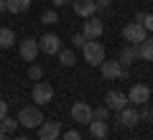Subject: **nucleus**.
I'll list each match as a JSON object with an SVG mask.
<instances>
[{"label":"nucleus","mask_w":153,"mask_h":140,"mask_svg":"<svg viewBox=\"0 0 153 140\" xmlns=\"http://www.w3.org/2000/svg\"><path fill=\"white\" fill-rule=\"evenodd\" d=\"M71 120L79 125H89L92 122V107L87 102H74L71 104Z\"/></svg>","instance_id":"9"},{"label":"nucleus","mask_w":153,"mask_h":140,"mask_svg":"<svg viewBox=\"0 0 153 140\" xmlns=\"http://www.w3.org/2000/svg\"><path fill=\"white\" fill-rule=\"evenodd\" d=\"M123 38H125L128 43H135V46H138L140 41H146V38H148V31L140 26V23L133 21V23H128V26L123 28Z\"/></svg>","instance_id":"5"},{"label":"nucleus","mask_w":153,"mask_h":140,"mask_svg":"<svg viewBox=\"0 0 153 140\" xmlns=\"http://www.w3.org/2000/svg\"><path fill=\"white\" fill-rule=\"evenodd\" d=\"M5 115H8V102H5L3 97H0V120L5 117Z\"/></svg>","instance_id":"29"},{"label":"nucleus","mask_w":153,"mask_h":140,"mask_svg":"<svg viewBox=\"0 0 153 140\" xmlns=\"http://www.w3.org/2000/svg\"><path fill=\"white\" fill-rule=\"evenodd\" d=\"M151 99V87L148 84H133L130 92H128V102L133 104H148Z\"/></svg>","instance_id":"10"},{"label":"nucleus","mask_w":153,"mask_h":140,"mask_svg":"<svg viewBox=\"0 0 153 140\" xmlns=\"http://www.w3.org/2000/svg\"><path fill=\"white\" fill-rule=\"evenodd\" d=\"M146 31H153V13H146V18H143V23H140Z\"/></svg>","instance_id":"26"},{"label":"nucleus","mask_w":153,"mask_h":140,"mask_svg":"<svg viewBox=\"0 0 153 140\" xmlns=\"http://www.w3.org/2000/svg\"><path fill=\"white\" fill-rule=\"evenodd\" d=\"M107 117H110V110L105 107V104H102V107H94V110H92V120H102V122H107Z\"/></svg>","instance_id":"23"},{"label":"nucleus","mask_w":153,"mask_h":140,"mask_svg":"<svg viewBox=\"0 0 153 140\" xmlns=\"http://www.w3.org/2000/svg\"><path fill=\"white\" fill-rule=\"evenodd\" d=\"M82 33L89 38V41H97V38L105 33V23H102V18H97V16L84 18V28H82Z\"/></svg>","instance_id":"7"},{"label":"nucleus","mask_w":153,"mask_h":140,"mask_svg":"<svg viewBox=\"0 0 153 140\" xmlns=\"http://www.w3.org/2000/svg\"><path fill=\"white\" fill-rule=\"evenodd\" d=\"M36 130H38V140H56L61 133V125L59 122H41Z\"/></svg>","instance_id":"13"},{"label":"nucleus","mask_w":153,"mask_h":140,"mask_svg":"<svg viewBox=\"0 0 153 140\" xmlns=\"http://www.w3.org/2000/svg\"><path fill=\"white\" fill-rule=\"evenodd\" d=\"M31 97H33V102L41 107V104H49L51 99H54V87L49 84V81H36L33 84V92H31Z\"/></svg>","instance_id":"3"},{"label":"nucleus","mask_w":153,"mask_h":140,"mask_svg":"<svg viewBox=\"0 0 153 140\" xmlns=\"http://www.w3.org/2000/svg\"><path fill=\"white\" fill-rule=\"evenodd\" d=\"M94 3H97V10H100V8H110L115 0H94Z\"/></svg>","instance_id":"30"},{"label":"nucleus","mask_w":153,"mask_h":140,"mask_svg":"<svg viewBox=\"0 0 153 140\" xmlns=\"http://www.w3.org/2000/svg\"><path fill=\"white\" fill-rule=\"evenodd\" d=\"M71 43H74L76 49H82L84 43H87V36H84V33H76V36H71Z\"/></svg>","instance_id":"25"},{"label":"nucleus","mask_w":153,"mask_h":140,"mask_svg":"<svg viewBox=\"0 0 153 140\" xmlns=\"http://www.w3.org/2000/svg\"><path fill=\"white\" fill-rule=\"evenodd\" d=\"M64 140H82V135L76 133V130H66V133H64Z\"/></svg>","instance_id":"27"},{"label":"nucleus","mask_w":153,"mask_h":140,"mask_svg":"<svg viewBox=\"0 0 153 140\" xmlns=\"http://www.w3.org/2000/svg\"><path fill=\"white\" fill-rule=\"evenodd\" d=\"M59 64L66 66V69H71V66L76 64V54H74L71 49H61V51H59Z\"/></svg>","instance_id":"20"},{"label":"nucleus","mask_w":153,"mask_h":140,"mask_svg":"<svg viewBox=\"0 0 153 140\" xmlns=\"http://www.w3.org/2000/svg\"><path fill=\"white\" fill-rule=\"evenodd\" d=\"M18 51H21V56H23V61H36V56L41 54L38 51V38H23L21 41V46H18Z\"/></svg>","instance_id":"11"},{"label":"nucleus","mask_w":153,"mask_h":140,"mask_svg":"<svg viewBox=\"0 0 153 140\" xmlns=\"http://www.w3.org/2000/svg\"><path fill=\"white\" fill-rule=\"evenodd\" d=\"M117 61H120L123 66H130L133 61H138V46H135V43L125 46V49L120 51V59H117Z\"/></svg>","instance_id":"15"},{"label":"nucleus","mask_w":153,"mask_h":140,"mask_svg":"<svg viewBox=\"0 0 153 140\" xmlns=\"http://www.w3.org/2000/svg\"><path fill=\"white\" fill-rule=\"evenodd\" d=\"M41 122H44V115H41L38 104H33V107H21V112H18V125H21V127H38Z\"/></svg>","instance_id":"2"},{"label":"nucleus","mask_w":153,"mask_h":140,"mask_svg":"<svg viewBox=\"0 0 153 140\" xmlns=\"http://www.w3.org/2000/svg\"><path fill=\"white\" fill-rule=\"evenodd\" d=\"M51 3H54V5L59 8V5H66V3H71V0H51Z\"/></svg>","instance_id":"31"},{"label":"nucleus","mask_w":153,"mask_h":140,"mask_svg":"<svg viewBox=\"0 0 153 140\" xmlns=\"http://www.w3.org/2000/svg\"><path fill=\"white\" fill-rule=\"evenodd\" d=\"M18 127H21V125H18V117H8V115H5V117L0 120V130H3V133H5V135L16 133Z\"/></svg>","instance_id":"21"},{"label":"nucleus","mask_w":153,"mask_h":140,"mask_svg":"<svg viewBox=\"0 0 153 140\" xmlns=\"http://www.w3.org/2000/svg\"><path fill=\"white\" fill-rule=\"evenodd\" d=\"M138 115H140V120H148V122L153 120V112H151V107H143V110H140Z\"/></svg>","instance_id":"28"},{"label":"nucleus","mask_w":153,"mask_h":140,"mask_svg":"<svg viewBox=\"0 0 153 140\" xmlns=\"http://www.w3.org/2000/svg\"><path fill=\"white\" fill-rule=\"evenodd\" d=\"M8 8H5V0H0V13H5Z\"/></svg>","instance_id":"32"},{"label":"nucleus","mask_w":153,"mask_h":140,"mask_svg":"<svg viewBox=\"0 0 153 140\" xmlns=\"http://www.w3.org/2000/svg\"><path fill=\"white\" fill-rule=\"evenodd\" d=\"M138 59L153 61V38H146V41L138 43Z\"/></svg>","instance_id":"16"},{"label":"nucleus","mask_w":153,"mask_h":140,"mask_svg":"<svg viewBox=\"0 0 153 140\" xmlns=\"http://www.w3.org/2000/svg\"><path fill=\"white\" fill-rule=\"evenodd\" d=\"M28 79H31V81H41V79H44V69H41L38 64H31V66H28Z\"/></svg>","instance_id":"22"},{"label":"nucleus","mask_w":153,"mask_h":140,"mask_svg":"<svg viewBox=\"0 0 153 140\" xmlns=\"http://www.w3.org/2000/svg\"><path fill=\"white\" fill-rule=\"evenodd\" d=\"M105 107L110 112H120L123 107H128V94H123L120 89H110L105 94Z\"/></svg>","instance_id":"6"},{"label":"nucleus","mask_w":153,"mask_h":140,"mask_svg":"<svg viewBox=\"0 0 153 140\" xmlns=\"http://www.w3.org/2000/svg\"><path fill=\"white\" fill-rule=\"evenodd\" d=\"M8 13H26L31 8V0H5Z\"/></svg>","instance_id":"19"},{"label":"nucleus","mask_w":153,"mask_h":140,"mask_svg":"<svg viewBox=\"0 0 153 140\" xmlns=\"http://www.w3.org/2000/svg\"><path fill=\"white\" fill-rule=\"evenodd\" d=\"M89 133H92V138L105 140V138H107V122H102V120H92V122H89Z\"/></svg>","instance_id":"17"},{"label":"nucleus","mask_w":153,"mask_h":140,"mask_svg":"<svg viewBox=\"0 0 153 140\" xmlns=\"http://www.w3.org/2000/svg\"><path fill=\"white\" fill-rule=\"evenodd\" d=\"M82 56L89 66H100L105 61V56H107V51H105V46L100 41H89L87 38V43L82 46Z\"/></svg>","instance_id":"1"},{"label":"nucleus","mask_w":153,"mask_h":140,"mask_svg":"<svg viewBox=\"0 0 153 140\" xmlns=\"http://www.w3.org/2000/svg\"><path fill=\"white\" fill-rule=\"evenodd\" d=\"M71 5H74V13L79 18H92L97 13V3L94 0H71Z\"/></svg>","instance_id":"12"},{"label":"nucleus","mask_w":153,"mask_h":140,"mask_svg":"<svg viewBox=\"0 0 153 140\" xmlns=\"http://www.w3.org/2000/svg\"><path fill=\"white\" fill-rule=\"evenodd\" d=\"M41 21H44L46 26H54V23H59V16H56V10H44Z\"/></svg>","instance_id":"24"},{"label":"nucleus","mask_w":153,"mask_h":140,"mask_svg":"<svg viewBox=\"0 0 153 140\" xmlns=\"http://www.w3.org/2000/svg\"><path fill=\"white\" fill-rule=\"evenodd\" d=\"M0 140H8V135H5V133H3V130H0Z\"/></svg>","instance_id":"33"},{"label":"nucleus","mask_w":153,"mask_h":140,"mask_svg":"<svg viewBox=\"0 0 153 140\" xmlns=\"http://www.w3.org/2000/svg\"><path fill=\"white\" fill-rule=\"evenodd\" d=\"M38 51L41 54H59L61 51V38L56 36V33H46V36H41L38 38Z\"/></svg>","instance_id":"8"},{"label":"nucleus","mask_w":153,"mask_h":140,"mask_svg":"<svg viewBox=\"0 0 153 140\" xmlns=\"http://www.w3.org/2000/svg\"><path fill=\"white\" fill-rule=\"evenodd\" d=\"M16 140H31V138H16Z\"/></svg>","instance_id":"34"},{"label":"nucleus","mask_w":153,"mask_h":140,"mask_svg":"<svg viewBox=\"0 0 153 140\" xmlns=\"http://www.w3.org/2000/svg\"><path fill=\"white\" fill-rule=\"evenodd\" d=\"M100 71H102L105 79H128V66H123L120 61H107L105 59L100 64Z\"/></svg>","instance_id":"4"},{"label":"nucleus","mask_w":153,"mask_h":140,"mask_svg":"<svg viewBox=\"0 0 153 140\" xmlns=\"http://www.w3.org/2000/svg\"><path fill=\"white\" fill-rule=\"evenodd\" d=\"M120 122H123V127H135V125L140 122V115H138V110H133V107H123V110H120Z\"/></svg>","instance_id":"14"},{"label":"nucleus","mask_w":153,"mask_h":140,"mask_svg":"<svg viewBox=\"0 0 153 140\" xmlns=\"http://www.w3.org/2000/svg\"><path fill=\"white\" fill-rule=\"evenodd\" d=\"M16 46V31L13 28H0V49Z\"/></svg>","instance_id":"18"}]
</instances>
